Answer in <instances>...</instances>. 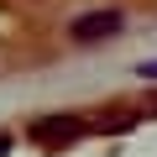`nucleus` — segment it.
Here are the masks:
<instances>
[{
  "instance_id": "obj_1",
  "label": "nucleus",
  "mask_w": 157,
  "mask_h": 157,
  "mask_svg": "<svg viewBox=\"0 0 157 157\" xmlns=\"http://www.w3.org/2000/svg\"><path fill=\"white\" fill-rule=\"evenodd\" d=\"M78 136H89V121H78V115H37L32 121V141H42V147H68Z\"/></svg>"
},
{
  "instance_id": "obj_2",
  "label": "nucleus",
  "mask_w": 157,
  "mask_h": 157,
  "mask_svg": "<svg viewBox=\"0 0 157 157\" xmlns=\"http://www.w3.org/2000/svg\"><path fill=\"white\" fill-rule=\"evenodd\" d=\"M121 26H126L121 11H89V16L68 21V37L73 42H110V37H121Z\"/></svg>"
},
{
  "instance_id": "obj_3",
  "label": "nucleus",
  "mask_w": 157,
  "mask_h": 157,
  "mask_svg": "<svg viewBox=\"0 0 157 157\" xmlns=\"http://www.w3.org/2000/svg\"><path fill=\"white\" fill-rule=\"evenodd\" d=\"M136 78H147V84H157V58H152V63H136Z\"/></svg>"
},
{
  "instance_id": "obj_4",
  "label": "nucleus",
  "mask_w": 157,
  "mask_h": 157,
  "mask_svg": "<svg viewBox=\"0 0 157 157\" xmlns=\"http://www.w3.org/2000/svg\"><path fill=\"white\" fill-rule=\"evenodd\" d=\"M11 147H16V141H11V131H0V157H6Z\"/></svg>"
}]
</instances>
